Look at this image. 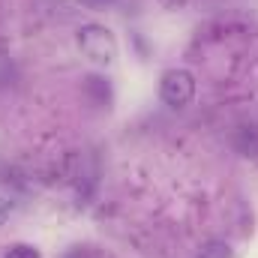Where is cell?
I'll use <instances>...</instances> for the list:
<instances>
[{"label":"cell","instance_id":"6da1fadb","mask_svg":"<svg viewBox=\"0 0 258 258\" xmlns=\"http://www.w3.org/2000/svg\"><path fill=\"white\" fill-rule=\"evenodd\" d=\"M78 48L84 51V57H90L93 63H99V66H108L117 57V42H114L111 30L102 27V24H81Z\"/></svg>","mask_w":258,"mask_h":258},{"label":"cell","instance_id":"ba28073f","mask_svg":"<svg viewBox=\"0 0 258 258\" xmlns=\"http://www.w3.org/2000/svg\"><path fill=\"white\" fill-rule=\"evenodd\" d=\"M66 258H84V252H81V249H75V252H69Z\"/></svg>","mask_w":258,"mask_h":258},{"label":"cell","instance_id":"7a4b0ae2","mask_svg":"<svg viewBox=\"0 0 258 258\" xmlns=\"http://www.w3.org/2000/svg\"><path fill=\"white\" fill-rule=\"evenodd\" d=\"M159 96H162V102L171 105V108L189 105L192 96H195L192 72H186V69H168V72L162 75V81H159Z\"/></svg>","mask_w":258,"mask_h":258},{"label":"cell","instance_id":"277c9868","mask_svg":"<svg viewBox=\"0 0 258 258\" xmlns=\"http://www.w3.org/2000/svg\"><path fill=\"white\" fill-rule=\"evenodd\" d=\"M84 87H87L90 93H99V102H108V99H111V93H108V84H105L102 78H96V75H90Z\"/></svg>","mask_w":258,"mask_h":258},{"label":"cell","instance_id":"3957f363","mask_svg":"<svg viewBox=\"0 0 258 258\" xmlns=\"http://www.w3.org/2000/svg\"><path fill=\"white\" fill-rule=\"evenodd\" d=\"M198 258H231V246L222 243V240H210V243L201 246Z\"/></svg>","mask_w":258,"mask_h":258},{"label":"cell","instance_id":"5b68a950","mask_svg":"<svg viewBox=\"0 0 258 258\" xmlns=\"http://www.w3.org/2000/svg\"><path fill=\"white\" fill-rule=\"evenodd\" d=\"M6 258H39V249L27 246V243H15V246L6 249Z\"/></svg>","mask_w":258,"mask_h":258},{"label":"cell","instance_id":"8992f818","mask_svg":"<svg viewBox=\"0 0 258 258\" xmlns=\"http://www.w3.org/2000/svg\"><path fill=\"white\" fill-rule=\"evenodd\" d=\"M9 213H12V201L9 198H0V225L9 219Z\"/></svg>","mask_w":258,"mask_h":258},{"label":"cell","instance_id":"52a82bcc","mask_svg":"<svg viewBox=\"0 0 258 258\" xmlns=\"http://www.w3.org/2000/svg\"><path fill=\"white\" fill-rule=\"evenodd\" d=\"M87 3H90V6H96V9H105V6H111L114 0H87Z\"/></svg>","mask_w":258,"mask_h":258}]
</instances>
